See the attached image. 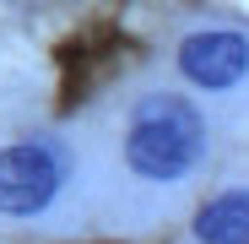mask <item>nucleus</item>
<instances>
[{
	"label": "nucleus",
	"mask_w": 249,
	"mask_h": 244,
	"mask_svg": "<svg viewBox=\"0 0 249 244\" xmlns=\"http://www.w3.org/2000/svg\"><path fill=\"white\" fill-rule=\"evenodd\" d=\"M206 157V119L190 98L179 93H152L136 103L130 125H124V163L157 185L184 179Z\"/></svg>",
	"instance_id": "1"
},
{
	"label": "nucleus",
	"mask_w": 249,
	"mask_h": 244,
	"mask_svg": "<svg viewBox=\"0 0 249 244\" xmlns=\"http://www.w3.org/2000/svg\"><path fill=\"white\" fill-rule=\"evenodd\" d=\"M65 179V152L49 141H17L0 152V212L33 217L44 212Z\"/></svg>",
	"instance_id": "2"
},
{
	"label": "nucleus",
	"mask_w": 249,
	"mask_h": 244,
	"mask_svg": "<svg viewBox=\"0 0 249 244\" xmlns=\"http://www.w3.org/2000/svg\"><path fill=\"white\" fill-rule=\"evenodd\" d=\"M179 71L206 93H222L233 81H244L249 71V38L233 33V27H206V33H190L179 44Z\"/></svg>",
	"instance_id": "3"
},
{
	"label": "nucleus",
	"mask_w": 249,
	"mask_h": 244,
	"mask_svg": "<svg viewBox=\"0 0 249 244\" xmlns=\"http://www.w3.org/2000/svg\"><path fill=\"white\" fill-rule=\"evenodd\" d=\"M200 244H249V190H222L195 212Z\"/></svg>",
	"instance_id": "4"
}]
</instances>
